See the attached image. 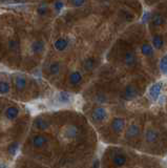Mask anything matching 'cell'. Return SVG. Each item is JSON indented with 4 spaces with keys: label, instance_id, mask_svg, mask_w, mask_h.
Listing matches in <instances>:
<instances>
[{
    "label": "cell",
    "instance_id": "obj_20",
    "mask_svg": "<svg viewBox=\"0 0 167 168\" xmlns=\"http://www.w3.org/2000/svg\"><path fill=\"white\" fill-rule=\"evenodd\" d=\"M61 70V65L59 62H53L51 65H49V73L52 75H57L59 74V71Z\"/></svg>",
    "mask_w": 167,
    "mask_h": 168
},
{
    "label": "cell",
    "instance_id": "obj_15",
    "mask_svg": "<svg viewBox=\"0 0 167 168\" xmlns=\"http://www.w3.org/2000/svg\"><path fill=\"white\" fill-rule=\"evenodd\" d=\"M141 52L144 56L147 57H151L154 55V49H152V46L148 44V43H143L141 46Z\"/></svg>",
    "mask_w": 167,
    "mask_h": 168
},
{
    "label": "cell",
    "instance_id": "obj_6",
    "mask_svg": "<svg viewBox=\"0 0 167 168\" xmlns=\"http://www.w3.org/2000/svg\"><path fill=\"white\" fill-rule=\"evenodd\" d=\"M138 96V89L136 86L133 85H128V86L125 89V93H124V97L127 100H132L135 97Z\"/></svg>",
    "mask_w": 167,
    "mask_h": 168
},
{
    "label": "cell",
    "instance_id": "obj_4",
    "mask_svg": "<svg viewBox=\"0 0 167 168\" xmlns=\"http://www.w3.org/2000/svg\"><path fill=\"white\" fill-rule=\"evenodd\" d=\"M30 49L34 54H42L45 51V43L42 40L34 41L30 45Z\"/></svg>",
    "mask_w": 167,
    "mask_h": 168
},
{
    "label": "cell",
    "instance_id": "obj_13",
    "mask_svg": "<svg viewBox=\"0 0 167 168\" xmlns=\"http://www.w3.org/2000/svg\"><path fill=\"white\" fill-rule=\"evenodd\" d=\"M145 139L147 142L154 143L157 141V139H158V133L155 130H154V129H148L145 134Z\"/></svg>",
    "mask_w": 167,
    "mask_h": 168
},
{
    "label": "cell",
    "instance_id": "obj_23",
    "mask_svg": "<svg viewBox=\"0 0 167 168\" xmlns=\"http://www.w3.org/2000/svg\"><path fill=\"white\" fill-rule=\"evenodd\" d=\"M77 134V129L74 126H69L65 130V136L67 138H75Z\"/></svg>",
    "mask_w": 167,
    "mask_h": 168
},
{
    "label": "cell",
    "instance_id": "obj_16",
    "mask_svg": "<svg viewBox=\"0 0 167 168\" xmlns=\"http://www.w3.org/2000/svg\"><path fill=\"white\" fill-rule=\"evenodd\" d=\"M113 162L116 166H123V165L126 163V157L123 155H117L114 157Z\"/></svg>",
    "mask_w": 167,
    "mask_h": 168
},
{
    "label": "cell",
    "instance_id": "obj_14",
    "mask_svg": "<svg viewBox=\"0 0 167 168\" xmlns=\"http://www.w3.org/2000/svg\"><path fill=\"white\" fill-rule=\"evenodd\" d=\"M35 126L38 129H41V130H44L49 126V123L47 122V120L43 119V118H37L35 121Z\"/></svg>",
    "mask_w": 167,
    "mask_h": 168
},
{
    "label": "cell",
    "instance_id": "obj_25",
    "mask_svg": "<svg viewBox=\"0 0 167 168\" xmlns=\"http://www.w3.org/2000/svg\"><path fill=\"white\" fill-rule=\"evenodd\" d=\"M163 22H164V19L161 15H155L154 17H152V24H154L155 26H160Z\"/></svg>",
    "mask_w": 167,
    "mask_h": 168
},
{
    "label": "cell",
    "instance_id": "obj_27",
    "mask_svg": "<svg viewBox=\"0 0 167 168\" xmlns=\"http://www.w3.org/2000/svg\"><path fill=\"white\" fill-rule=\"evenodd\" d=\"M37 13H38V15L42 16V17H43V16H45L47 14V7H46V5H44V4L40 5V7L37 9Z\"/></svg>",
    "mask_w": 167,
    "mask_h": 168
},
{
    "label": "cell",
    "instance_id": "obj_3",
    "mask_svg": "<svg viewBox=\"0 0 167 168\" xmlns=\"http://www.w3.org/2000/svg\"><path fill=\"white\" fill-rule=\"evenodd\" d=\"M162 92V82H157L152 84L149 89V97L154 101H157Z\"/></svg>",
    "mask_w": 167,
    "mask_h": 168
},
{
    "label": "cell",
    "instance_id": "obj_21",
    "mask_svg": "<svg viewBox=\"0 0 167 168\" xmlns=\"http://www.w3.org/2000/svg\"><path fill=\"white\" fill-rule=\"evenodd\" d=\"M10 92V84L7 81H0V93L4 95Z\"/></svg>",
    "mask_w": 167,
    "mask_h": 168
},
{
    "label": "cell",
    "instance_id": "obj_31",
    "mask_svg": "<svg viewBox=\"0 0 167 168\" xmlns=\"http://www.w3.org/2000/svg\"><path fill=\"white\" fill-rule=\"evenodd\" d=\"M0 168H7V165L4 163H0Z\"/></svg>",
    "mask_w": 167,
    "mask_h": 168
},
{
    "label": "cell",
    "instance_id": "obj_18",
    "mask_svg": "<svg viewBox=\"0 0 167 168\" xmlns=\"http://www.w3.org/2000/svg\"><path fill=\"white\" fill-rule=\"evenodd\" d=\"M152 44H154L155 48L160 49V48L163 46V44H164L163 38L161 37L160 35H155V36H154V38H152Z\"/></svg>",
    "mask_w": 167,
    "mask_h": 168
},
{
    "label": "cell",
    "instance_id": "obj_29",
    "mask_svg": "<svg viewBox=\"0 0 167 168\" xmlns=\"http://www.w3.org/2000/svg\"><path fill=\"white\" fill-rule=\"evenodd\" d=\"M9 46H10V48L12 49V51H16V49L18 48V46H19V43H18V41L17 40H10V42H9Z\"/></svg>",
    "mask_w": 167,
    "mask_h": 168
},
{
    "label": "cell",
    "instance_id": "obj_11",
    "mask_svg": "<svg viewBox=\"0 0 167 168\" xmlns=\"http://www.w3.org/2000/svg\"><path fill=\"white\" fill-rule=\"evenodd\" d=\"M46 142H47V138L44 136H41V134H38V136H35L33 138V145H34L36 148L42 147Z\"/></svg>",
    "mask_w": 167,
    "mask_h": 168
},
{
    "label": "cell",
    "instance_id": "obj_2",
    "mask_svg": "<svg viewBox=\"0 0 167 168\" xmlns=\"http://www.w3.org/2000/svg\"><path fill=\"white\" fill-rule=\"evenodd\" d=\"M91 118H93V120L96 121V122H101V121L105 120L107 118V111L104 107H97L93 111Z\"/></svg>",
    "mask_w": 167,
    "mask_h": 168
},
{
    "label": "cell",
    "instance_id": "obj_30",
    "mask_svg": "<svg viewBox=\"0 0 167 168\" xmlns=\"http://www.w3.org/2000/svg\"><path fill=\"white\" fill-rule=\"evenodd\" d=\"M99 167H100V162L98 161V160H96V161H95V163H94L93 168H99Z\"/></svg>",
    "mask_w": 167,
    "mask_h": 168
},
{
    "label": "cell",
    "instance_id": "obj_1",
    "mask_svg": "<svg viewBox=\"0 0 167 168\" xmlns=\"http://www.w3.org/2000/svg\"><path fill=\"white\" fill-rule=\"evenodd\" d=\"M74 101V95L67 92H60L56 95V102L61 105L71 104Z\"/></svg>",
    "mask_w": 167,
    "mask_h": 168
},
{
    "label": "cell",
    "instance_id": "obj_5",
    "mask_svg": "<svg viewBox=\"0 0 167 168\" xmlns=\"http://www.w3.org/2000/svg\"><path fill=\"white\" fill-rule=\"evenodd\" d=\"M124 125H125V122L123 119L121 118H116L114 119V121L111 122V128L115 133H121L124 128Z\"/></svg>",
    "mask_w": 167,
    "mask_h": 168
},
{
    "label": "cell",
    "instance_id": "obj_8",
    "mask_svg": "<svg viewBox=\"0 0 167 168\" xmlns=\"http://www.w3.org/2000/svg\"><path fill=\"white\" fill-rule=\"evenodd\" d=\"M139 134H140V128H139V126H138V125L133 124V125H130L129 127L127 128L125 136H126L127 139H132V138L138 137V136H139Z\"/></svg>",
    "mask_w": 167,
    "mask_h": 168
},
{
    "label": "cell",
    "instance_id": "obj_28",
    "mask_svg": "<svg viewBox=\"0 0 167 168\" xmlns=\"http://www.w3.org/2000/svg\"><path fill=\"white\" fill-rule=\"evenodd\" d=\"M86 0H71V3L74 7H80L84 5Z\"/></svg>",
    "mask_w": 167,
    "mask_h": 168
},
{
    "label": "cell",
    "instance_id": "obj_9",
    "mask_svg": "<svg viewBox=\"0 0 167 168\" xmlns=\"http://www.w3.org/2000/svg\"><path fill=\"white\" fill-rule=\"evenodd\" d=\"M14 83H15V86L16 89H17V90H19V92H21V90H23L24 89H26V80L24 77L22 76H17L15 78V80H14Z\"/></svg>",
    "mask_w": 167,
    "mask_h": 168
},
{
    "label": "cell",
    "instance_id": "obj_19",
    "mask_svg": "<svg viewBox=\"0 0 167 168\" xmlns=\"http://www.w3.org/2000/svg\"><path fill=\"white\" fill-rule=\"evenodd\" d=\"M18 150H19V143L18 142L11 143L10 146H9V153H10V155L15 157L16 155H17Z\"/></svg>",
    "mask_w": 167,
    "mask_h": 168
},
{
    "label": "cell",
    "instance_id": "obj_7",
    "mask_svg": "<svg viewBox=\"0 0 167 168\" xmlns=\"http://www.w3.org/2000/svg\"><path fill=\"white\" fill-rule=\"evenodd\" d=\"M55 48L57 49L58 52H63L64 49L67 48L68 46V40L65 39V38H59L55 41L54 43Z\"/></svg>",
    "mask_w": 167,
    "mask_h": 168
},
{
    "label": "cell",
    "instance_id": "obj_12",
    "mask_svg": "<svg viewBox=\"0 0 167 168\" xmlns=\"http://www.w3.org/2000/svg\"><path fill=\"white\" fill-rule=\"evenodd\" d=\"M82 81V75L80 74V71H73V73L69 75V82L73 85L79 84Z\"/></svg>",
    "mask_w": 167,
    "mask_h": 168
},
{
    "label": "cell",
    "instance_id": "obj_17",
    "mask_svg": "<svg viewBox=\"0 0 167 168\" xmlns=\"http://www.w3.org/2000/svg\"><path fill=\"white\" fill-rule=\"evenodd\" d=\"M125 63H126L128 66H132L136 63V56L135 54L132 53V52H127L126 55H125Z\"/></svg>",
    "mask_w": 167,
    "mask_h": 168
},
{
    "label": "cell",
    "instance_id": "obj_24",
    "mask_svg": "<svg viewBox=\"0 0 167 168\" xmlns=\"http://www.w3.org/2000/svg\"><path fill=\"white\" fill-rule=\"evenodd\" d=\"M95 67V60L93 58H90V59H86L84 62V68L86 70H94Z\"/></svg>",
    "mask_w": 167,
    "mask_h": 168
},
{
    "label": "cell",
    "instance_id": "obj_10",
    "mask_svg": "<svg viewBox=\"0 0 167 168\" xmlns=\"http://www.w3.org/2000/svg\"><path fill=\"white\" fill-rule=\"evenodd\" d=\"M19 115V109L15 106H11L9 108H7L5 111V117L9 120H14L18 117Z\"/></svg>",
    "mask_w": 167,
    "mask_h": 168
},
{
    "label": "cell",
    "instance_id": "obj_22",
    "mask_svg": "<svg viewBox=\"0 0 167 168\" xmlns=\"http://www.w3.org/2000/svg\"><path fill=\"white\" fill-rule=\"evenodd\" d=\"M160 68H161V70H162L163 74L167 75V55L163 56V58L161 59V61H160Z\"/></svg>",
    "mask_w": 167,
    "mask_h": 168
},
{
    "label": "cell",
    "instance_id": "obj_26",
    "mask_svg": "<svg viewBox=\"0 0 167 168\" xmlns=\"http://www.w3.org/2000/svg\"><path fill=\"white\" fill-rule=\"evenodd\" d=\"M63 7H64V3H63L62 0H56L54 2V5H53V7H54L56 12H60L63 9Z\"/></svg>",
    "mask_w": 167,
    "mask_h": 168
}]
</instances>
